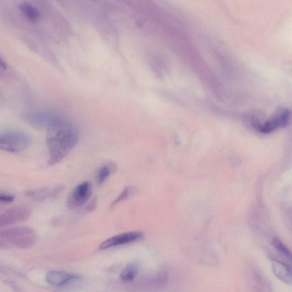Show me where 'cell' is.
<instances>
[{"mask_svg": "<svg viewBox=\"0 0 292 292\" xmlns=\"http://www.w3.org/2000/svg\"><path fill=\"white\" fill-rule=\"evenodd\" d=\"M111 173V169L108 166L101 167L98 171L96 177V181L98 185H102L106 180Z\"/></svg>", "mask_w": 292, "mask_h": 292, "instance_id": "obj_15", "label": "cell"}, {"mask_svg": "<svg viewBox=\"0 0 292 292\" xmlns=\"http://www.w3.org/2000/svg\"><path fill=\"white\" fill-rule=\"evenodd\" d=\"M290 111L286 109L271 120L264 123L263 124H255L254 126L259 132L264 133H269L278 128H283L287 125L290 120Z\"/></svg>", "mask_w": 292, "mask_h": 292, "instance_id": "obj_8", "label": "cell"}, {"mask_svg": "<svg viewBox=\"0 0 292 292\" xmlns=\"http://www.w3.org/2000/svg\"><path fill=\"white\" fill-rule=\"evenodd\" d=\"M96 200H93L92 201H91V203L89 204V205H88V206L86 207V211H87V212H91V211H93L95 209H96Z\"/></svg>", "mask_w": 292, "mask_h": 292, "instance_id": "obj_18", "label": "cell"}, {"mask_svg": "<svg viewBox=\"0 0 292 292\" xmlns=\"http://www.w3.org/2000/svg\"><path fill=\"white\" fill-rule=\"evenodd\" d=\"M143 237V234L142 232L132 231L126 232V233L116 235L113 237L107 239L106 240L104 241L100 245V248L104 250V249L116 247V246L129 244L130 242L141 239Z\"/></svg>", "mask_w": 292, "mask_h": 292, "instance_id": "obj_7", "label": "cell"}, {"mask_svg": "<svg viewBox=\"0 0 292 292\" xmlns=\"http://www.w3.org/2000/svg\"><path fill=\"white\" fill-rule=\"evenodd\" d=\"M0 237L21 248H27L36 241V232L32 228L21 226L8 228L0 232Z\"/></svg>", "mask_w": 292, "mask_h": 292, "instance_id": "obj_2", "label": "cell"}, {"mask_svg": "<svg viewBox=\"0 0 292 292\" xmlns=\"http://www.w3.org/2000/svg\"><path fill=\"white\" fill-rule=\"evenodd\" d=\"M0 67L4 70L7 68L6 63L1 57H0Z\"/></svg>", "mask_w": 292, "mask_h": 292, "instance_id": "obj_19", "label": "cell"}, {"mask_svg": "<svg viewBox=\"0 0 292 292\" xmlns=\"http://www.w3.org/2000/svg\"><path fill=\"white\" fill-rule=\"evenodd\" d=\"M19 8L24 16L31 22H37L40 19V13L38 10L27 2L21 3Z\"/></svg>", "mask_w": 292, "mask_h": 292, "instance_id": "obj_12", "label": "cell"}, {"mask_svg": "<svg viewBox=\"0 0 292 292\" xmlns=\"http://www.w3.org/2000/svg\"><path fill=\"white\" fill-rule=\"evenodd\" d=\"M30 143L29 136L23 132L12 131L0 133V150L19 153L26 150Z\"/></svg>", "mask_w": 292, "mask_h": 292, "instance_id": "obj_3", "label": "cell"}, {"mask_svg": "<svg viewBox=\"0 0 292 292\" xmlns=\"http://www.w3.org/2000/svg\"><path fill=\"white\" fill-rule=\"evenodd\" d=\"M24 120L36 128H47L60 121V116L49 112L30 111L23 115Z\"/></svg>", "mask_w": 292, "mask_h": 292, "instance_id": "obj_4", "label": "cell"}, {"mask_svg": "<svg viewBox=\"0 0 292 292\" xmlns=\"http://www.w3.org/2000/svg\"><path fill=\"white\" fill-rule=\"evenodd\" d=\"M139 270V263L133 262L126 266L121 274V279L126 282L135 279Z\"/></svg>", "mask_w": 292, "mask_h": 292, "instance_id": "obj_13", "label": "cell"}, {"mask_svg": "<svg viewBox=\"0 0 292 292\" xmlns=\"http://www.w3.org/2000/svg\"><path fill=\"white\" fill-rule=\"evenodd\" d=\"M15 200V196L9 193L0 192V203L9 204Z\"/></svg>", "mask_w": 292, "mask_h": 292, "instance_id": "obj_17", "label": "cell"}, {"mask_svg": "<svg viewBox=\"0 0 292 292\" xmlns=\"http://www.w3.org/2000/svg\"><path fill=\"white\" fill-rule=\"evenodd\" d=\"M132 193V189L131 187H127L121 193L120 195L116 199L114 202L111 204V207H114L117 204L124 201L125 199L128 198L130 194Z\"/></svg>", "mask_w": 292, "mask_h": 292, "instance_id": "obj_16", "label": "cell"}, {"mask_svg": "<svg viewBox=\"0 0 292 292\" xmlns=\"http://www.w3.org/2000/svg\"><path fill=\"white\" fill-rule=\"evenodd\" d=\"M272 243L273 247L276 248L278 252H279L281 255L286 257L287 258L290 260L292 259V253L290 249L288 248L286 244H284L280 239L277 238H274L272 240Z\"/></svg>", "mask_w": 292, "mask_h": 292, "instance_id": "obj_14", "label": "cell"}, {"mask_svg": "<svg viewBox=\"0 0 292 292\" xmlns=\"http://www.w3.org/2000/svg\"><path fill=\"white\" fill-rule=\"evenodd\" d=\"M92 188L89 182H84L76 186L67 200V207L70 210L79 208L89 200Z\"/></svg>", "mask_w": 292, "mask_h": 292, "instance_id": "obj_5", "label": "cell"}, {"mask_svg": "<svg viewBox=\"0 0 292 292\" xmlns=\"http://www.w3.org/2000/svg\"><path fill=\"white\" fill-rule=\"evenodd\" d=\"M63 189L62 186L51 189L48 187L28 190L26 195L31 199L38 202L45 201L46 200L56 198Z\"/></svg>", "mask_w": 292, "mask_h": 292, "instance_id": "obj_10", "label": "cell"}, {"mask_svg": "<svg viewBox=\"0 0 292 292\" xmlns=\"http://www.w3.org/2000/svg\"><path fill=\"white\" fill-rule=\"evenodd\" d=\"M272 271L282 282L287 284H292V277L290 267L283 262L276 259H271Z\"/></svg>", "mask_w": 292, "mask_h": 292, "instance_id": "obj_11", "label": "cell"}, {"mask_svg": "<svg viewBox=\"0 0 292 292\" xmlns=\"http://www.w3.org/2000/svg\"><path fill=\"white\" fill-rule=\"evenodd\" d=\"M80 276L78 274L69 273L61 270H51L46 275V280L51 286L59 288L66 286L71 281L79 279Z\"/></svg>", "mask_w": 292, "mask_h": 292, "instance_id": "obj_9", "label": "cell"}, {"mask_svg": "<svg viewBox=\"0 0 292 292\" xmlns=\"http://www.w3.org/2000/svg\"><path fill=\"white\" fill-rule=\"evenodd\" d=\"M47 144L49 151L48 163L57 164L69 154L78 143L77 130L62 119L47 129Z\"/></svg>", "mask_w": 292, "mask_h": 292, "instance_id": "obj_1", "label": "cell"}, {"mask_svg": "<svg viewBox=\"0 0 292 292\" xmlns=\"http://www.w3.org/2000/svg\"><path fill=\"white\" fill-rule=\"evenodd\" d=\"M31 210L29 207L21 206L15 207L0 214V227L12 226L26 221L31 216Z\"/></svg>", "mask_w": 292, "mask_h": 292, "instance_id": "obj_6", "label": "cell"}]
</instances>
